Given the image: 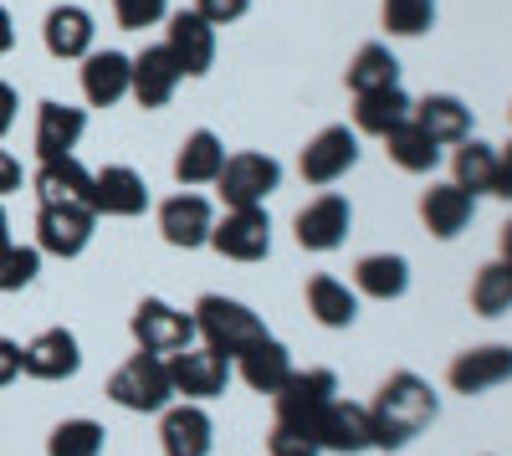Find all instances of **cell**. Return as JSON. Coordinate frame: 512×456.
<instances>
[{
    "mask_svg": "<svg viewBox=\"0 0 512 456\" xmlns=\"http://www.w3.org/2000/svg\"><path fill=\"white\" fill-rule=\"evenodd\" d=\"M251 11V0H195V16L210 21V26H231Z\"/></svg>",
    "mask_w": 512,
    "mask_h": 456,
    "instance_id": "ab89813d",
    "label": "cell"
},
{
    "mask_svg": "<svg viewBox=\"0 0 512 456\" xmlns=\"http://www.w3.org/2000/svg\"><path fill=\"white\" fill-rule=\"evenodd\" d=\"M210 226H216V211H210V200L195 195V190H180L159 205V236L169 246H185V252L210 246Z\"/></svg>",
    "mask_w": 512,
    "mask_h": 456,
    "instance_id": "9a60e30c",
    "label": "cell"
},
{
    "mask_svg": "<svg viewBox=\"0 0 512 456\" xmlns=\"http://www.w3.org/2000/svg\"><path fill=\"white\" fill-rule=\"evenodd\" d=\"M108 400L123 405V410H139V416L164 410L169 400H175V385H169V359L144 354V349L134 359H123L113 369V380H108Z\"/></svg>",
    "mask_w": 512,
    "mask_h": 456,
    "instance_id": "3957f363",
    "label": "cell"
},
{
    "mask_svg": "<svg viewBox=\"0 0 512 456\" xmlns=\"http://www.w3.org/2000/svg\"><path fill=\"white\" fill-rule=\"evenodd\" d=\"M497 252H502V262H512V216H507L502 231H497Z\"/></svg>",
    "mask_w": 512,
    "mask_h": 456,
    "instance_id": "bcb514c9",
    "label": "cell"
},
{
    "mask_svg": "<svg viewBox=\"0 0 512 456\" xmlns=\"http://www.w3.org/2000/svg\"><path fill=\"white\" fill-rule=\"evenodd\" d=\"M451 185H461L466 195H492V175H497V149L482 139H461L451 154Z\"/></svg>",
    "mask_w": 512,
    "mask_h": 456,
    "instance_id": "4dcf8cb0",
    "label": "cell"
},
{
    "mask_svg": "<svg viewBox=\"0 0 512 456\" xmlns=\"http://www.w3.org/2000/svg\"><path fill=\"white\" fill-rule=\"evenodd\" d=\"M210 246L231 262H262L272 252V221L262 205H241V211H226L216 226H210Z\"/></svg>",
    "mask_w": 512,
    "mask_h": 456,
    "instance_id": "9c48e42d",
    "label": "cell"
},
{
    "mask_svg": "<svg viewBox=\"0 0 512 456\" xmlns=\"http://www.w3.org/2000/svg\"><path fill=\"white\" fill-rule=\"evenodd\" d=\"M308 436L318 441V451H333V456H359V451H369V446H374V436H369V405L328 400Z\"/></svg>",
    "mask_w": 512,
    "mask_h": 456,
    "instance_id": "7c38bea8",
    "label": "cell"
},
{
    "mask_svg": "<svg viewBox=\"0 0 512 456\" xmlns=\"http://www.w3.org/2000/svg\"><path fill=\"white\" fill-rule=\"evenodd\" d=\"M410 123L431 139V144H461V139H472V108H466L461 98L451 93H431V98H420L410 108Z\"/></svg>",
    "mask_w": 512,
    "mask_h": 456,
    "instance_id": "d6986e66",
    "label": "cell"
},
{
    "mask_svg": "<svg viewBox=\"0 0 512 456\" xmlns=\"http://www.w3.org/2000/svg\"><path fill=\"white\" fill-rule=\"evenodd\" d=\"M472 308L482 313V318H502V313H512V262H487L482 272H477V282H472Z\"/></svg>",
    "mask_w": 512,
    "mask_h": 456,
    "instance_id": "836d02e7",
    "label": "cell"
},
{
    "mask_svg": "<svg viewBox=\"0 0 512 456\" xmlns=\"http://www.w3.org/2000/svg\"><path fill=\"white\" fill-rule=\"evenodd\" d=\"M180 88V67L164 47H144L134 57V82H128V93L139 98V108H164Z\"/></svg>",
    "mask_w": 512,
    "mask_h": 456,
    "instance_id": "cb8c5ba5",
    "label": "cell"
},
{
    "mask_svg": "<svg viewBox=\"0 0 512 456\" xmlns=\"http://www.w3.org/2000/svg\"><path fill=\"white\" fill-rule=\"evenodd\" d=\"M236 375H241L256 395H277V390L287 385V375H292V354H287V344H277V339L267 334L262 344H251V349L236 359Z\"/></svg>",
    "mask_w": 512,
    "mask_h": 456,
    "instance_id": "d4e9b609",
    "label": "cell"
},
{
    "mask_svg": "<svg viewBox=\"0 0 512 456\" xmlns=\"http://www.w3.org/2000/svg\"><path fill=\"white\" fill-rule=\"evenodd\" d=\"M328 400H338V375H333V369H292L287 385L272 395L277 426L313 431V421L323 416V405H328Z\"/></svg>",
    "mask_w": 512,
    "mask_h": 456,
    "instance_id": "8992f818",
    "label": "cell"
},
{
    "mask_svg": "<svg viewBox=\"0 0 512 456\" xmlns=\"http://www.w3.org/2000/svg\"><path fill=\"white\" fill-rule=\"evenodd\" d=\"M11 190H21V159L11 149H0V195H11Z\"/></svg>",
    "mask_w": 512,
    "mask_h": 456,
    "instance_id": "7bdbcfd3",
    "label": "cell"
},
{
    "mask_svg": "<svg viewBox=\"0 0 512 456\" xmlns=\"http://www.w3.org/2000/svg\"><path fill=\"white\" fill-rule=\"evenodd\" d=\"M308 313H313L323 328H349V323L359 318V293H354L349 282L318 272V277L308 282Z\"/></svg>",
    "mask_w": 512,
    "mask_h": 456,
    "instance_id": "f546056e",
    "label": "cell"
},
{
    "mask_svg": "<svg viewBox=\"0 0 512 456\" xmlns=\"http://www.w3.org/2000/svg\"><path fill=\"white\" fill-rule=\"evenodd\" d=\"M36 272H41V252L11 241L6 252H0V293H21V287L36 282Z\"/></svg>",
    "mask_w": 512,
    "mask_h": 456,
    "instance_id": "8d00e7d4",
    "label": "cell"
},
{
    "mask_svg": "<svg viewBox=\"0 0 512 456\" xmlns=\"http://www.w3.org/2000/svg\"><path fill=\"white\" fill-rule=\"evenodd\" d=\"M31 185H36L41 205H47V200H82V205H88V195H93V170H82L77 154L41 159V170H36Z\"/></svg>",
    "mask_w": 512,
    "mask_h": 456,
    "instance_id": "4316f807",
    "label": "cell"
},
{
    "mask_svg": "<svg viewBox=\"0 0 512 456\" xmlns=\"http://www.w3.org/2000/svg\"><path fill=\"white\" fill-rule=\"evenodd\" d=\"M231 375H236V364L226 359V354H216V349H185V354H175L169 359V385H175V395H185V400H216V395H226V385H231Z\"/></svg>",
    "mask_w": 512,
    "mask_h": 456,
    "instance_id": "ba28073f",
    "label": "cell"
},
{
    "mask_svg": "<svg viewBox=\"0 0 512 456\" xmlns=\"http://www.w3.org/2000/svg\"><path fill=\"white\" fill-rule=\"evenodd\" d=\"M93 205L82 200H47L36 211V252L41 257H82L93 241Z\"/></svg>",
    "mask_w": 512,
    "mask_h": 456,
    "instance_id": "277c9868",
    "label": "cell"
},
{
    "mask_svg": "<svg viewBox=\"0 0 512 456\" xmlns=\"http://www.w3.org/2000/svg\"><path fill=\"white\" fill-rule=\"evenodd\" d=\"M410 287V262L395 257V252H374V257H359L354 267V293L374 298V303H390Z\"/></svg>",
    "mask_w": 512,
    "mask_h": 456,
    "instance_id": "484cf974",
    "label": "cell"
},
{
    "mask_svg": "<svg viewBox=\"0 0 512 456\" xmlns=\"http://www.w3.org/2000/svg\"><path fill=\"white\" fill-rule=\"evenodd\" d=\"M16 236H11V216H6V205H0V252H6Z\"/></svg>",
    "mask_w": 512,
    "mask_h": 456,
    "instance_id": "7dc6e473",
    "label": "cell"
},
{
    "mask_svg": "<svg viewBox=\"0 0 512 456\" xmlns=\"http://www.w3.org/2000/svg\"><path fill=\"white\" fill-rule=\"evenodd\" d=\"M128 328H134V344L144 354H159V359H175L195 344V318L169 308L164 298H144L134 308V318H128Z\"/></svg>",
    "mask_w": 512,
    "mask_h": 456,
    "instance_id": "52a82bcc",
    "label": "cell"
},
{
    "mask_svg": "<svg viewBox=\"0 0 512 456\" xmlns=\"http://www.w3.org/2000/svg\"><path fill=\"white\" fill-rule=\"evenodd\" d=\"M349 226H354V211L344 195H318L313 205L297 211V246L303 252H338L349 241Z\"/></svg>",
    "mask_w": 512,
    "mask_h": 456,
    "instance_id": "5bb4252c",
    "label": "cell"
},
{
    "mask_svg": "<svg viewBox=\"0 0 512 456\" xmlns=\"http://www.w3.org/2000/svg\"><path fill=\"white\" fill-rule=\"evenodd\" d=\"M169 11V0H113V16L123 31H144V26H159Z\"/></svg>",
    "mask_w": 512,
    "mask_h": 456,
    "instance_id": "74e56055",
    "label": "cell"
},
{
    "mask_svg": "<svg viewBox=\"0 0 512 456\" xmlns=\"http://www.w3.org/2000/svg\"><path fill=\"white\" fill-rule=\"evenodd\" d=\"M16 88H11V82H0V139H6L11 129H16Z\"/></svg>",
    "mask_w": 512,
    "mask_h": 456,
    "instance_id": "ee69618b",
    "label": "cell"
},
{
    "mask_svg": "<svg viewBox=\"0 0 512 456\" xmlns=\"http://www.w3.org/2000/svg\"><path fill=\"white\" fill-rule=\"evenodd\" d=\"M384 144H390V159L400 164L405 175H431L441 164V144H431L415 123H400V129L384 134Z\"/></svg>",
    "mask_w": 512,
    "mask_h": 456,
    "instance_id": "d6a6232c",
    "label": "cell"
},
{
    "mask_svg": "<svg viewBox=\"0 0 512 456\" xmlns=\"http://www.w3.org/2000/svg\"><path fill=\"white\" fill-rule=\"evenodd\" d=\"M77 369H82V344L72 328H41L31 344H21V375L31 380L57 385V380H72Z\"/></svg>",
    "mask_w": 512,
    "mask_h": 456,
    "instance_id": "30bf717a",
    "label": "cell"
},
{
    "mask_svg": "<svg viewBox=\"0 0 512 456\" xmlns=\"http://www.w3.org/2000/svg\"><path fill=\"white\" fill-rule=\"evenodd\" d=\"M492 195L497 200H512V144L497 149V175H492Z\"/></svg>",
    "mask_w": 512,
    "mask_h": 456,
    "instance_id": "60d3db41",
    "label": "cell"
},
{
    "mask_svg": "<svg viewBox=\"0 0 512 456\" xmlns=\"http://www.w3.org/2000/svg\"><path fill=\"white\" fill-rule=\"evenodd\" d=\"M410 98L400 93V88H379V93H359L354 98V129L359 134H374V139H384L390 129H400V123H410Z\"/></svg>",
    "mask_w": 512,
    "mask_h": 456,
    "instance_id": "f1b7e54d",
    "label": "cell"
},
{
    "mask_svg": "<svg viewBox=\"0 0 512 456\" xmlns=\"http://www.w3.org/2000/svg\"><path fill=\"white\" fill-rule=\"evenodd\" d=\"M93 36H98V26L82 6H52L47 26H41V41H47V52L57 62H82L93 52Z\"/></svg>",
    "mask_w": 512,
    "mask_h": 456,
    "instance_id": "7402d4cb",
    "label": "cell"
},
{
    "mask_svg": "<svg viewBox=\"0 0 512 456\" xmlns=\"http://www.w3.org/2000/svg\"><path fill=\"white\" fill-rule=\"evenodd\" d=\"M128 82H134V57H123V52H88L82 57V98L93 108L123 103Z\"/></svg>",
    "mask_w": 512,
    "mask_h": 456,
    "instance_id": "ffe728a7",
    "label": "cell"
},
{
    "mask_svg": "<svg viewBox=\"0 0 512 456\" xmlns=\"http://www.w3.org/2000/svg\"><path fill=\"white\" fill-rule=\"evenodd\" d=\"M277 185H282V164L272 154H256V149L226 154L221 175H216V190L226 200V211H241V205H267V195Z\"/></svg>",
    "mask_w": 512,
    "mask_h": 456,
    "instance_id": "5b68a950",
    "label": "cell"
},
{
    "mask_svg": "<svg viewBox=\"0 0 512 456\" xmlns=\"http://www.w3.org/2000/svg\"><path fill=\"white\" fill-rule=\"evenodd\" d=\"M267 451H272V456H323L318 441H313L308 431H292V426H272Z\"/></svg>",
    "mask_w": 512,
    "mask_h": 456,
    "instance_id": "f35d334b",
    "label": "cell"
},
{
    "mask_svg": "<svg viewBox=\"0 0 512 456\" xmlns=\"http://www.w3.org/2000/svg\"><path fill=\"white\" fill-rule=\"evenodd\" d=\"M190 318H195V334L205 339V349L226 354L231 364H236L251 344H262V339H267V323L256 318L246 303L226 298V293H205V298L195 303Z\"/></svg>",
    "mask_w": 512,
    "mask_h": 456,
    "instance_id": "7a4b0ae2",
    "label": "cell"
},
{
    "mask_svg": "<svg viewBox=\"0 0 512 456\" xmlns=\"http://www.w3.org/2000/svg\"><path fill=\"white\" fill-rule=\"evenodd\" d=\"M103 441H108V431H103L98 421L72 416V421L52 426V436H47V456H103Z\"/></svg>",
    "mask_w": 512,
    "mask_h": 456,
    "instance_id": "e575fe53",
    "label": "cell"
},
{
    "mask_svg": "<svg viewBox=\"0 0 512 456\" xmlns=\"http://www.w3.org/2000/svg\"><path fill=\"white\" fill-rule=\"evenodd\" d=\"M164 52L175 57L180 77H205V72H210V62H216V26H210V21H200L195 11L169 16Z\"/></svg>",
    "mask_w": 512,
    "mask_h": 456,
    "instance_id": "e0dca14e",
    "label": "cell"
},
{
    "mask_svg": "<svg viewBox=\"0 0 512 456\" xmlns=\"http://www.w3.org/2000/svg\"><path fill=\"white\" fill-rule=\"evenodd\" d=\"M379 88H400V62L390 47H379V41H369V47H359L354 67H349V93H379Z\"/></svg>",
    "mask_w": 512,
    "mask_h": 456,
    "instance_id": "1f68e13d",
    "label": "cell"
},
{
    "mask_svg": "<svg viewBox=\"0 0 512 456\" xmlns=\"http://www.w3.org/2000/svg\"><path fill=\"white\" fill-rule=\"evenodd\" d=\"M16 375H21V344L0 339V390H6V385H16Z\"/></svg>",
    "mask_w": 512,
    "mask_h": 456,
    "instance_id": "b9f144b4",
    "label": "cell"
},
{
    "mask_svg": "<svg viewBox=\"0 0 512 456\" xmlns=\"http://www.w3.org/2000/svg\"><path fill=\"white\" fill-rule=\"evenodd\" d=\"M359 164V134L344 129V123H333V129L313 134L303 159H297V170H303L308 185H333V180H344L349 170Z\"/></svg>",
    "mask_w": 512,
    "mask_h": 456,
    "instance_id": "8fae6325",
    "label": "cell"
},
{
    "mask_svg": "<svg viewBox=\"0 0 512 456\" xmlns=\"http://www.w3.org/2000/svg\"><path fill=\"white\" fill-rule=\"evenodd\" d=\"M472 216H477V195H466L461 185H431L420 195V221L436 241L461 236L466 226H472Z\"/></svg>",
    "mask_w": 512,
    "mask_h": 456,
    "instance_id": "44dd1931",
    "label": "cell"
},
{
    "mask_svg": "<svg viewBox=\"0 0 512 456\" xmlns=\"http://www.w3.org/2000/svg\"><path fill=\"white\" fill-rule=\"evenodd\" d=\"M507 380H512V344H477V349L456 354L446 369V385L456 395H487Z\"/></svg>",
    "mask_w": 512,
    "mask_h": 456,
    "instance_id": "4fadbf2b",
    "label": "cell"
},
{
    "mask_svg": "<svg viewBox=\"0 0 512 456\" xmlns=\"http://www.w3.org/2000/svg\"><path fill=\"white\" fill-rule=\"evenodd\" d=\"M16 47V21H11V11L6 6H0V57H6Z\"/></svg>",
    "mask_w": 512,
    "mask_h": 456,
    "instance_id": "f6af8a7d",
    "label": "cell"
},
{
    "mask_svg": "<svg viewBox=\"0 0 512 456\" xmlns=\"http://www.w3.org/2000/svg\"><path fill=\"white\" fill-rule=\"evenodd\" d=\"M436 410H441L436 390L420 375H410V369H395L369 405V436H374L379 451H400L436 421Z\"/></svg>",
    "mask_w": 512,
    "mask_h": 456,
    "instance_id": "6da1fadb",
    "label": "cell"
},
{
    "mask_svg": "<svg viewBox=\"0 0 512 456\" xmlns=\"http://www.w3.org/2000/svg\"><path fill=\"white\" fill-rule=\"evenodd\" d=\"M159 446H164V456H210V446H216V426H210L205 405H195V400L164 405Z\"/></svg>",
    "mask_w": 512,
    "mask_h": 456,
    "instance_id": "2e32d148",
    "label": "cell"
},
{
    "mask_svg": "<svg viewBox=\"0 0 512 456\" xmlns=\"http://www.w3.org/2000/svg\"><path fill=\"white\" fill-rule=\"evenodd\" d=\"M221 164H226V144L210 134V129H195L180 144V154H175V180L180 185H216Z\"/></svg>",
    "mask_w": 512,
    "mask_h": 456,
    "instance_id": "83f0119b",
    "label": "cell"
},
{
    "mask_svg": "<svg viewBox=\"0 0 512 456\" xmlns=\"http://www.w3.org/2000/svg\"><path fill=\"white\" fill-rule=\"evenodd\" d=\"M82 134H88V113L72 108V103H41L36 108V154L41 159H62L82 144Z\"/></svg>",
    "mask_w": 512,
    "mask_h": 456,
    "instance_id": "603a6c76",
    "label": "cell"
},
{
    "mask_svg": "<svg viewBox=\"0 0 512 456\" xmlns=\"http://www.w3.org/2000/svg\"><path fill=\"white\" fill-rule=\"evenodd\" d=\"M379 16L390 36H425L436 26V0H384Z\"/></svg>",
    "mask_w": 512,
    "mask_h": 456,
    "instance_id": "d590c367",
    "label": "cell"
},
{
    "mask_svg": "<svg viewBox=\"0 0 512 456\" xmlns=\"http://www.w3.org/2000/svg\"><path fill=\"white\" fill-rule=\"evenodd\" d=\"M88 205H93V216H123V221L144 216L149 211V185H144L139 170H128V164H108V170L93 175Z\"/></svg>",
    "mask_w": 512,
    "mask_h": 456,
    "instance_id": "ac0fdd59",
    "label": "cell"
}]
</instances>
